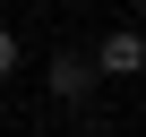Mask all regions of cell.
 <instances>
[{
    "mask_svg": "<svg viewBox=\"0 0 146 137\" xmlns=\"http://www.w3.org/2000/svg\"><path fill=\"white\" fill-rule=\"evenodd\" d=\"M17 68H26V43H17L9 26H0V86H9V77H17Z\"/></svg>",
    "mask_w": 146,
    "mask_h": 137,
    "instance_id": "obj_3",
    "label": "cell"
},
{
    "mask_svg": "<svg viewBox=\"0 0 146 137\" xmlns=\"http://www.w3.org/2000/svg\"><path fill=\"white\" fill-rule=\"evenodd\" d=\"M95 86H103V77H95V60H86V51H52V60H43V94H52V103L78 111Z\"/></svg>",
    "mask_w": 146,
    "mask_h": 137,
    "instance_id": "obj_2",
    "label": "cell"
},
{
    "mask_svg": "<svg viewBox=\"0 0 146 137\" xmlns=\"http://www.w3.org/2000/svg\"><path fill=\"white\" fill-rule=\"evenodd\" d=\"M86 60H95V77H103V86L146 77V26H103V43H95Z\"/></svg>",
    "mask_w": 146,
    "mask_h": 137,
    "instance_id": "obj_1",
    "label": "cell"
},
{
    "mask_svg": "<svg viewBox=\"0 0 146 137\" xmlns=\"http://www.w3.org/2000/svg\"><path fill=\"white\" fill-rule=\"evenodd\" d=\"M129 17H137V26H146V0H129Z\"/></svg>",
    "mask_w": 146,
    "mask_h": 137,
    "instance_id": "obj_4",
    "label": "cell"
},
{
    "mask_svg": "<svg viewBox=\"0 0 146 137\" xmlns=\"http://www.w3.org/2000/svg\"><path fill=\"white\" fill-rule=\"evenodd\" d=\"M0 9H9V0H0Z\"/></svg>",
    "mask_w": 146,
    "mask_h": 137,
    "instance_id": "obj_5",
    "label": "cell"
}]
</instances>
